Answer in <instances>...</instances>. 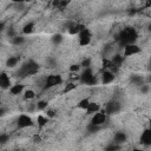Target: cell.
I'll return each mask as SVG.
<instances>
[{"instance_id":"cell-1","label":"cell","mask_w":151,"mask_h":151,"mask_svg":"<svg viewBox=\"0 0 151 151\" xmlns=\"http://www.w3.org/2000/svg\"><path fill=\"white\" fill-rule=\"evenodd\" d=\"M137 38H138V33H137V31H136L134 28L127 27V28H124V29L119 33V35H118L117 39H118L119 42L124 46V45H126V44L136 42Z\"/></svg>"},{"instance_id":"cell-2","label":"cell","mask_w":151,"mask_h":151,"mask_svg":"<svg viewBox=\"0 0 151 151\" xmlns=\"http://www.w3.org/2000/svg\"><path fill=\"white\" fill-rule=\"evenodd\" d=\"M38 70H39V65L34 60L29 59L20 67L18 74H20L21 77H28V76H33V74L38 73Z\"/></svg>"},{"instance_id":"cell-3","label":"cell","mask_w":151,"mask_h":151,"mask_svg":"<svg viewBox=\"0 0 151 151\" xmlns=\"http://www.w3.org/2000/svg\"><path fill=\"white\" fill-rule=\"evenodd\" d=\"M79 80L81 84H85V85H96L97 83V78L91 67H87L84 70V72L79 76Z\"/></svg>"},{"instance_id":"cell-4","label":"cell","mask_w":151,"mask_h":151,"mask_svg":"<svg viewBox=\"0 0 151 151\" xmlns=\"http://www.w3.org/2000/svg\"><path fill=\"white\" fill-rule=\"evenodd\" d=\"M91 40H92V33H91V31L88 28L85 27L84 29H81L79 32V34H78V44H79V46L85 47V46L91 44Z\"/></svg>"},{"instance_id":"cell-5","label":"cell","mask_w":151,"mask_h":151,"mask_svg":"<svg viewBox=\"0 0 151 151\" xmlns=\"http://www.w3.org/2000/svg\"><path fill=\"white\" fill-rule=\"evenodd\" d=\"M63 83H64V79L60 74H50V76H47V78L45 80L44 90H48V88L54 87L57 85H61Z\"/></svg>"},{"instance_id":"cell-6","label":"cell","mask_w":151,"mask_h":151,"mask_svg":"<svg viewBox=\"0 0 151 151\" xmlns=\"http://www.w3.org/2000/svg\"><path fill=\"white\" fill-rule=\"evenodd\" d=\"M124 50H123V57L124 58H129V57H132V55H136V54H139L142 52V47H139L137 44L132 42V44H126L123 46Z\"/></svg>"},{"instance_id":"cell-7","label":"cell","mask_w":151,"mask_h":151,"mask_svg":"<svg viewBox=\"0 0 151 151\" xmlns=\"http://www.w3.org/2000/svg\"><path fill=\"white\" fill-rule=\"evenodd\" d=\"M17 125L19 129H27V127L33 126L34 123H33V119L28 114L21 113V114H19V117L17 119Z\"/></svg>"},{"instance_id":"cell-8","label":"cell","mask_w":151,"mask_h":151,"mask_svg":"<svg viewBox=\"0 0 151 151\" xmlns=\"http://www.w3.org/2000/svg\"><path fill=\"white\" fill-rule=\"evenodd\" d=\"M106 119H107V114L104 112V110L103 111L99 110V111H97V112L93 113L90 123L93 124V125H97V126H101L106 122Z\"/></svg>"},{"instance_id":"cell-9","label":"cell","mask_w":151,"mask_h":151,"mask_svg":"<svg viewBox=\"0 0 151 151\" xmlns=\"http://www.w3.org/2000/svg\"><path fill=\"white\" fill-rule=\"evenodd\" d=\"M120 109H122V105H120L119 101L111 100V101H109L106 104V106L104 109V112L106 114H116V113H118L120 111Z\"/></svg>"},{"instance_id":"cell-10","label":"cell","mask_w":151,"mask_h":151,"mask_svg":"<svg viewBox=\"0 0 151 151\" xmlns=\"http://www.w3.org/2000/svg\"><path fill=\"white\" fill-rule=\"evenodd\" d=\"M114 80V73L110 70H104L100 74V83L103 85H109Z\"/></svg>"},{"instance_id":"cell-11","label":"cell","mask_w":151,"mask_h":151,"mask_svg":"<svg viewBox=\"0 0 151 151\" xmlns=\"http://www.w3.org/2000/svg\"><path fill=\"white\" fill-rule=\"evenodd\" d=\"M139 142H140V144L144 145V146H150V145H151V130H150L149 127H146V129H144V130L142 131Z\"/></svg>"},{"instance_id":"cell-12","label":"cell","mask_w":151,"mask_h":151,"mask_svg":"<svg viewBox=\"0 0 151 151\" xmlns=\"http://www.w3.org/2000/svg\"><path fill=\"white\" fill-rule=\"evenodd\" d=\"M12 83H11V78L6 72H1L0 73V88L2 90H8L11 87Z\"/></svg>"},{"instance_id":"cell-13","label":"cell","mask_w":151,"mask_h":151,"mask_svg":"<svg viewBox=\"0 0 151 151\" xmlns=\"http://www.w3.org/2000/svg\"><path fill=\"white\" fill-rule=\"evenodd\" d=\"M85 28V26L84 25H81V24H76V22H71L68 26H67V32H68V34H71V35H78L79 34V32L81 31V29H84Z\"/></svg>"},{"instance_id":"cell-14","label":"cell","mask_w":151,"mask_h":151,"mask_svg":"<svg viewBox=\"0 0 151 151\" xmlns=\"http://www.w3.org/2000/svg\"><path fill=\"white\" fill-rule=\"evenodd\" d=\"M24 88H25V85H22V84H14V85H11V87L8 90H9V93L12 96H19V94L22 93Z\"/></svg>"},{"instance_id":"cell-15","label":"cell","mask_w":151,"mask_h":151,"mask_svg":"<svg viewBox=\"0 0 151 151\" xmlns=\"http://www.w3.org/2000/svg\"><path fill=\"white\" fill-rule=\"evenodd\" d=\"M127 139V136L125 132H116L113 136V143L117 145H120L123 143H125Z\"/></svg>"},{"instance_id":"cell-16","label":"cell","mask_w":151,"mask_h":151,"mask_svg":"<svg viewBox=\"0 0 151 151\" xmlns=\"http://www.w3.org/2000/svg\"><path fill=\"white\" fill-rule=\"evenodd\" d=\"M100 110V106H99V104L98 103H96V101H91L90 100V103H88V106L86 107V113L87 114H93L94 112H97V111H99Z\"/></svg>"},{"instance_id":"cell-17","label":"cell","mask_w":151,"mask_h":151,"mask_svg":"<svg viewBox=\"0 0 151 151\" xmlns=\"http://www.w3.org/2000/svg\"><path fill=\"white\" fill-rule=\"evenodd\" d=\"M34 29H35V24H34V21H28V22L22 27V33L26 34V35H29V34H32V33L34 32Z\"/></svg>"},{"instance_id":"cell-18","label":"cell","mask_w":151,"mask_h":151,"mask_svg":"<svg viewBox=\"0 0 151 151\" xmlns=\"http://www.w3.org/2000/svg\"><path fill=\"white\" fill-rule=\"evenodd\" d=\"M19 60H20V58H19L18 55H11V57H8L7 60H6V66L9 67V68H14V67L18 65Z\"/></svg>"},{"instance_id":"cell-19","label":"cell","mask_w":151,"mask_h":151,"mask_svg":"<svg viewBox=\"0 0 151 151\" xmlns=\"http://www.w3.org/2000/svg\"><path fill=\"white\" fill-rule=\"evenodd\" d=\"M111 59V63H112V67L114 66V67H119L122 64H123V61H124V57L122 55V54H114L112 58H110Z\"/></svg>"},{"instance_id":"cell-20","label":"cell","mask_w":151,"mask_h":151,"mask_svg":"<svg viewBox=\"0 0 151 151\" xmlns=\"http://www.w3.org/2000/svg\"><path fill=\"white\" fill-rule=\"evenodd\" d=\"M48 120H50V118H48L47 116H44V114H39V116H38V118H37L38 127H39V129H42L44 126H46V125H47Z\"/></svg>"},{"instance_id":"cell-21","label":"cell","mask_w":151,"mask_h":151,"mask_svg":"<svg viewBox=\"0 0 151 151\" xmlns=\"http://www.w3.org/2000/svg\"><path fill=\"white\" fill-rule=\"evenodd\" d=\"M25 41H26V39H25L22 35H14V37L11 38V42H12L14 46H21Z\"/></svg>"},{"instance_id":"cell-22","label":"cell","mask_w":151,"mask_h":151,"mask_svg":"<svg viewBox=\"0 0 151 151\" xmlns=\"http://www.w3.org/2000/svg\"><path fill=\"white\" fill-rule=\"evenodd\" d=\"M63 40H64V37H63V34H60V33H54V34L51 37V41H52V44H54V45L61 44Z\"/></svg>"},{"instance_id":"cell-23","label":"cell","mask_w":151,"mask_h":151,"mask_svg":"<svg viewBox=\"0 0 151 151\" xmlns=\"http://www.w3.org/2000/svg\"><path fill=\"white\" fill-rule=\"evenodd\" d=\"M88 103H90V99L88 98H83L81 100H79V103L77 104V107L80 109V110H86V107L88 106Z\"/></svg>"},{"instance_id":"cell-24","label":"cell","mask_w":151,"mask_h":151,"mask_svg":"<svg viewBox=\"0 0 151 151\" xmlns=\"http://www.w3.org/2000/svg\"><path fill=\"white\" fill-rule=\"evenodd\" d=\"M24 98L27 99V100H32V99L35 98V92H34L33 90H31V88L25 90V91H24Z\"/></svg>"},{"instance_id":"cell-25","label":"cell","mask_w":151,"mask_h":151,"mask_svg":"<svg viewBox=\"0 0 151 151\" xmlns=\"http://www.w3.org/2000/svg\"><path fill=\"white\" fill-rule=\"evenodd\" d=\"M101 66L104 70H110L112 67V63H111V59L110 58H103V61H101Z\"/></svg>"},{"instance_id":"cell-26","label":"cell","mask_w":151,"mask_h":151,"mask_svg":"<svg viewBox=\"0 0 151 151\" xmlns=\"http://www.w3.org/2000/svg\"><path fill=\"white\" fill-rule=\"evenodd\" d=\"M77 88V85L74 84V83H68V84H66L65 85V87H64V93H70L71 91H73V90H76Z\"/></svg>"},{"instance_id":"cell-27","label":"cell","mask_w":151,"mask_h":151,"mask_svg":"<svg viewBox=\"0 0 151 151\" xmlns=\"http://www.w3.org/2000/svg\"><path fill=\"white\" fill-rule=\"evenodd\" d=\"M47 101L46 100H39L38 103H37V109L38 110H41V111H44V110H46L47 109Z\"/></svg>"},{"instance_id":"cell-28","label":"cell","mask_w":151,"mask_h":151,"mask_svg":"<svg viewBox=\"0 0 151 151\" xmlns=\"http://www.w3.org/2000/svg\"><path fill=\"white\" fill-rule=\"evenodd\" d=\"M91 64H92V59H91V58H85V59L80 63V66L84 67V68H87V67H91Z\"/></svg>"},{"instance_id":"cell-29","label":"cell","mask_w":151,"mask_h":151,"mask_svg":"<svg viewBox=\"0 0 151 151\" xmlns=\"http://www.w3.org/2000/svg\"><path fill=\"white\" fill-rule=\"evenodd\" d=\"M80 68H81L80 64H72V65L68 67L70 72H72V73H77V72H79V71H80Z\"/></svg>"},{"instance_id":"cell-30","label":"cell","mask_w":151,"mask_h":151,"mask_svg":"<svg viewBox=\"0 0 151 151\" xmlns=\"http://www.w3.org/2000/svg\"><path fill=\"white\" fill-rule=\"evenodd\" d=\"M140 92H142V94H147L150 92V85L149 84H142L140 85Z\"/></svg>"},{"instance_id":"cell-31","label":"cell","mask_w":151,"mask_h":151,"mask_svg":"<svg viewBox=\"0 0 151 151\" xmlns=\"http://www.w3.org/2000/svg\"><path fill=\"white\" fill-rule=\"evenodd\" d=\"M86 130L88 131V132H91V133H93V132H97L98 130H99V126H97V125H93V124H88L87 125V127H86Z\"/></svg>"},{"instance_id":"cell-32","label":"cell","mask_w":151,"mask_h":151,"mask_svg":"<svg viewBox=\"0 0 151 151\" xmlns=\"http://www.w3.org/2000/svg\"><path fill=\"white\" fill-rule=\"evenodd\" d=\"M131 81H132L134 85H139V86L143 84V79H142V77H136V76H134V77L131 78Z\"/></svg>"},{"instance_id":"cell-33","label":"cell","mask_w":151,"mask_h":151,"mask_svg":"<svg viewBox=\"0 0 151 151\" xmlns=\"http://www.w3.org/2000/svg\"><path fill=\"white\" fill-rule=\"evenodd\" d=\"M9 139V136L7 133H0V144H5L7 143Z\"/></svg>"},{"instance_id":"cell-34","label":"cell","mask_w":151,"mask_h":151,"mask_svg":"<svg viewBox=\"0 0 151 151\" xmlns=\"http://www.w3.org/2000/svg\"><path fill=\"white\" fill-rule=\"evenodd\" d=\"M72 0H60V5H59V8L60 9H64V8H66L68 5H70V2H71Z\"/></svg>"},{"instance_id":"cell-35","label":"cell","mask_w":151,"mask_h":151,"mask_svg":"<svg viewBox=\"0 0 151 151\" xmlns=\"http://www.w3.org/2000/svg\"><path fill=\"white\" fill-rule=\"evenodd\" d=\"M46 116L51 119V118H53V117L55 116V112H54L53 110H51V109H46Z\"/></svg>"},{"instance_id":"cell-36","label":"cell","mask_w":151,"mask_h":151,"mask_svg":"<svg viewBox=\"0 0 151 151\" xmlns=\"http://www.w3.org/2000/svg\"><path fill=\"white\" fill-rule=\"evenodd\" d=\"M51 5H52V7H53V8H59V5H60V0H52Z\"/></svg>"},{"instance_id":"cell-37","label":"cell","mask_w":151,"mask_h":151,"mask_svg":"<svg viewBox=\"0 0 151 151\" xmlns=\"http://www.w3.org/2000/svg\"><path fill=\"white\" fill-rule=\"evenodd\" d=\"M33 142H34V143H40V142H41V137H40L39 134H34Z\"/></svg>"},{"instance_id":"cell-38","label":"cell","mask_w":151,"mask_h":151,"mask_svg":"<svg viewBox=\"0 0 151 151\" xmlns=\"http://www.w3.org/2000/svg\"><path fill=\"white\" fill-rule=\"evenodd\" d=\"M14 4H24V2H29L31 0H12Z\"/></svg>"},{"instance_id":"cell-39","label":"cell","mask_w":151,"mask_h":151,"mask_svg":"<svg viewBox=\"0 0 151 151\" xmlns=\"http://www.w3.org/2000/svg\"><path fill=\"white\" fill-rule=\"evenodd\" d=\"M5 29V22H2V21H0V33L2 32Z\"/></svg>"},{"instance_id":"cell-40","label":"cell","mask_w":151,"mask_h":151,"mask_svg":"<svg viewBox=\"0 0 151 151\" xmlns=\"http://www.w3.org/2000/svg\"><path fill=\"white\" fill-rule=\"evenodd\" d=\"M38 1H45V0H38Z\"/></svg>"}]
</instances>
